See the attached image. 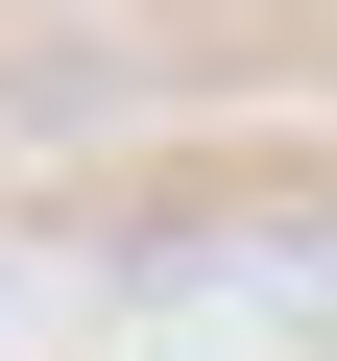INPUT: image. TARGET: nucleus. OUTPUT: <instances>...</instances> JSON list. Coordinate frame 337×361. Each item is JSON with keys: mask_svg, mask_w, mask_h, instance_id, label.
I'll use <instances>...</instances> for the list:
<instances>
[{"mask_svg": "<svg viewBox=\"0 0 337 361\" xmlns=\"http://www.w3.org/2000/svg\"><path fill=\"white\" fill-rule=\"evenodd\" d=\"M265 289H313V337H337V241H289V265H265Z\"/></svg>", "mask_w": 337, "mask_h": 361, "instance_id": "1", "label": "nucleus"}]
</instances>
